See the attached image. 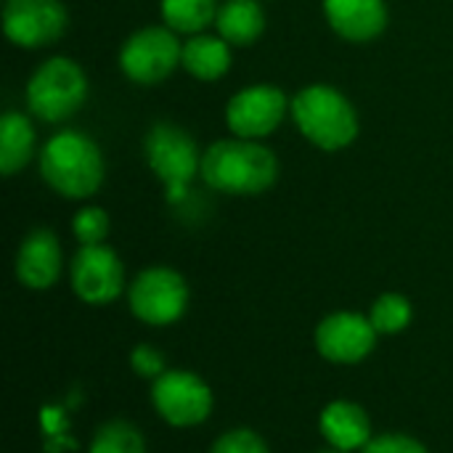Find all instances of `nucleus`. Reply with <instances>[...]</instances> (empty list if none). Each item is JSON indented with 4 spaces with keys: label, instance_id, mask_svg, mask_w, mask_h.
<instances>
[{
    "label": "nucleus",
    "instance_id": "nucleus-1",
    "mask_svg": "<svg viewBox=\"0 0 453 453\" xmlns=\"http://www.w3.org/2000/svg\"><path fill=\"white\" fill-rule=\"evenodd\" d=\"M202 180L220 194L234 196H257L268 191L279 178L276 154L247 138L215 141L202 154Z\"/></svg>",
    "mask_w": 453,
    "mask_h": 453
},
{
    "label": "nucleus",
    "instance_id": "nucleus-2",
    "mask_svg": "<svg viewBox=\"0 0 453 453\" xmlns=\"http://www.w3.org/2000/svg\"><path fill=\"white\" fill-rule=\"evenodd\" d=\"M104 154L85 133H56L40 151L42 180L66 199L93 196L104 183Z\"/></svg>",
    "mask_w": 453,
    "mask_h": 453
},
{
    "label": "nucleus",
    "instance_id": "nucleus-3",
    "mask_svg": "<svg viewBox=\"0 0 453 453\" xmlns=\"http://www.w3.org/2000/svg\"><path fill=\"white\" fill-rule=\"evenodd\" d=\"M292 117L300 133L324 151L348 149L358 135L353 104L332 85H308L292 101Z\"/></svg>",
    "mask_w": 453,
    "mask_h": 453
},
{
    "label": "nucleus",
    "instance_id": "nucleus-4",
    "mask_svg": "<svg viewBox=\"0 0 453 453\" xmlns=\"http://www.w3.org/2000/svg\"><path fill=\"white\" fill-rule=\"evenodd\" d=\"M88 98V77L82 66L66 56L48 58L27 82V106L42 122H64Z\"/></svg>",
    "mask_w": 453,
    "mask_h": 453
},
{
    "label": "nucleus",
    "instance_id": "nucleus-5",
    "mask_svg": "<svg viewBox=\"0 0 453 453\" xmlns=\"http://www.w3.org/2000/svg\"><path fill=\"white\" fill-rule=\"evenodd\" d=\"M146 162L154 170V175L162 180L167 199L180 202L188 194L191 180L202 170V157L196 149V141L173 122H157L146 141Z\"/></svg>",
    "mask_w": 453,
    "mask_h": 453
},
{
    "label": "nucleus",
    "instance_id": "nucleus-6",
    "mask_svg": "<svg viewBox=\"0 0 453 453\" xmlns=\"http://www.w3.org/2000/svg\"><path fill=\"white\" fill-rule=\"evenodd\" d=\"M127 303L138 321L149 326H170L183 319L188 308V284L175 268L154 265L133 279Z\"/></svg>",
    "mask_w": 453,
    "mask_h": 453
},
{
    "label": "nucleus",
    "instance_id": "nucleus-7",
    "mask_svg": "<svg viewBox=\"0 0 453 453\" xmlns=\"http://www.w3.org/2000/svg\"><path fill=\"white\" fill-rule=\"evenodd\" d=\"M151 403L162 422L183 430L202 425L210 417L215 398L210 385L199 374L186 369H167L151 385Z\"/></svg>",
    "mask_w": 453,
    "mask_h": 453
},
{
    "label": "nucleus",
    "instance_id": "nucleus-8",
    "mask_svg": "<svg viewBox=\"0 0 453 453\" xmlns=\"http://www.w3.org/2000/svg\"><path fill=\"white\" fill-rule=\"evenodd\" d=\"M183 58V45L170 27H143L130 35L119 50L122 72L138 85L167 80Z\"/></svg>",
    "mask_w": 453,
    "mask_h": 453
},
{
    "label": "nucleus",
    "instance_id": "nucleus-9",
    "mask_svg": "<svg viewBox=\"0 0 453 453\" xmlns=\"http://www.w3.org/2000/svg\"><path fill=\"white\" fill-rule=\"evenodd\" d=\"M69 281L74 295L88 305H109L125 292V268L106 244L80 247L72 257Z\"/></svg>",
    "mask_w": 453,
    "mask_h": 453
},
{
    "label": "nucleus",
    "instance_id": "nucleus-10",
    "mask_svg": "<svg viewBox=\"0 0 453 453\" xmlns=\"http://www.w3.org/2000/svg\"><path fill=\"white\" fill-rule=\"evenodd\" d=\"M377 329L369 321V316L353 313V311H340L329 313L313 334L316 350L321 358L337 366H353L361 364L364 358L372 356L377 345Z\"/></svg>",
    "mask_w": 453,
    "mask_h": 453
},
{
    "label": "nucleus",
    "instance_id": "nucleus-11",
    "mask_svg": "<svg viewBox=\"0 0 453 453\" xmlns=\"http://www.w3.org/2000/svg\"><path fill=\"white\" fill-rule=\"evenodd\" d=\"M66 8L58 0H5L3 29L13 45L45 48L66 32Z\"/></svg>",
    "mask_w": 453,
    "mask_h": 453
},
{
    "label": "nucleus",
    "instance_id": "nucleus-12",
    "mask_svg": "<svg viewBox=\"0 0 453 453\" xmlns=\"http://www.w3.org/2000/svg\"><path fill=\"white\" fill-rule=\"evenodd\" d=\"M287 96L276 85H252L239 90L226 106V122L234 135L257 141L271 135L284 114H287Z\"/></svg>",
    "mask_w": 453,
    "mask_h": 453
},
{
    "label": "nucleus",
    "instance_id": "nucleus-13",
    "mask_svg": "<svg viewBox=\"0 0 453 453\" xmlns=\"http://www.w3.org/2000/svg\"><path fill=\"white\" fill-rule=\"evenodd\" d=\"M64 255L58 236L48 228H35L27 234L16 252V279L27 289H50L61 276Z\"/></svg>",
    "mask_w": 453,
    "mask_h": 453
},
{
    "label": "nucleus",
    "instance_id": "nucleus-14",
    "mask_svg": "<svg viewBox=\"0 0 453 453\" xmlns=\"http://www.w3.org/2000/svg\"><path fill=\"white\" fill-rule=\"evenodd\" d=\"M329 27L348 42H369L388 27L385 0H324Z\"/></svg>",
    "mask_w": 453,
    "mask_h": 453
},
{
    "label": "nucleus",
    "instance_id": "nucleus-15",
    "mask_svg": "<svg viewBox=\"0 0 453 453\" xmlns=\"http://www.w3.org/2000/svg\"><path fill=\"white\" fill-rule=\"evenodd\" d=\"M319 430L332 449L345 453L364 451L372 441L369 414L353 401H332L319 417Z\"/></svg>",
    "mask_w": 453,
    "mask_h": 453
},
{
    "label": "nucleus",
    "instance_id": "nucleus-16",
    "mask_svg": "<svg viewBox=\"0 0 453 453\" xmlns=\"http://www.w3.org/2000/svg\"><path fill=\"white\" fill-rule=\"evenodd\" d=\"M180 66L194 74L196 80L212 82L220 80L231 66V45L218 35H191L183 42V58Z\"/></svg>",
    "mask_w": 453,
    "mask_h": 453
},
{
    "label": "nucleus",
    "instance_id": "nucleus-17",
    "mask_svg": "<svg viewBox=\"0 0 453 453\" xmlns=\"http://www.w3.org/2000/svg\"><path fill=\"white\" fill-rule=\"evenodd\" d=\"M215 27L228 45L247 48L263 35L265 13L257 0H226L218 11Z\"/></svg>",
    "mask_w": 453,
    "mask_h": 453
},
{
    "label": "nucleus",
    "instance_id": "nucleus-18",
    "mask_svg": "<svg viewBox=\"0 0 453 453\" xmlns=\"http://www.w3.org/2000/svg\"><path fill=\"white\" fill-rule=\"evenodd\" d=\"M35 151V127L21 111H5L0 117V173L16 175L27 167Z\"/></svg>",
    "mask_w": 453,
    "mask_h": 453
},
{
    "label": "nucleus",
    "instance_id": "nucleus-19",
    "mask_svg": "<svg viewBox=\"0 0 453 453\" xmlns=\"http://www.w3.org/2000/svg\"><path fill=\"white\" fill-rule=\"evenodd\" d=\"M218 0H162V19L173 32L199 35L218 19Z\"/></svg>",
    "mask_w": 453,
    "mask_h": 453
},
{
    "label": "nucleus",
    "instance_id": "nucleus-20",
    "mask_svg": "<svg viewBox=\"0 0 453 453\" xmlns=\"http://www.w3.org/2000/svg\"><path fill=\"white\" fill-rule=\"evenodd\" d=\"M88 453H146V441L133 422L111 419L96 430Z\"/></svg>",
    "mask_w": 453,
    "mask_h": 453
},
{
    "label": "nucleus",
    "instance_id": "nucleus-21",
    "mask_svg": "<svg viewBox=\"0 0 453 453\" xmlns=\"http://www.w3.org/2000/svg\"><path fill=\"white\" fill-rule=\"evenodd\" d=\"M411 319H414V308H411L409 297H403L398 292L380 295L369 313V321L374 324L377 334H385V337H393V334H401L403 329H409Z\"/></svg>",
    "mask_w": 453,
    "mask_h": 453
},
{
    "label": "nucleus",
    "instance_id": "nucleus-22",
    "mask_svg": "<svg viewBox=\"0 0 453 453\" xmlns=\"http://www.w3.org/2000/svg\"><path fill=\"white\" fill-rule=\"evenodd\" d=\"M74 236L80 242V247L88 244H104L106 234H109V215L101 207H85L74 215L72 220Z\"/></svg>",
    "mask_w": 453,
    "mask_h": 453
},
{
    "label": "nucleus",
    "instance_id": "nucleus-23",
    "mask_svg": "<svg viewBox=\"0 0 453 453\" xmlns=\"http://www.w3.org/2000/svg\"><path fill=\"white\" fill-rule=\"evenodd\" d=\"M210 453H271L265 441L255 433V430H247V427H236V430H228L223 433L215 443Z\"/></svg>",
    "mask_w": 453,
    "mask_h": 453
},
{
    "label": "nucleus",
    "instance_id": "nucleus-24",
    "mask_svg": "<svg viewBox=\"0 0 453 453\" xmlns=\"http://www.w3.org/2000/svg\"><path fill=\"white\" fill-rule=\"evenodd\" d=\"M361 453H430L425 443H419L417 438L411 435H403V433H385V435H377L366 443V449Z\"/></svg>",
    "mask_w": 453,
    "mask_h": 453
},
{
    "label": "nucleus",
    "instance_id": "nucleus-25",
    "mask_svg": "<svg viewBox=\"0 0 453 453\" xmlns=\"http://www.w3.org/2000/svg\"><path fill=\"white\" fill-rule=\"evenodd\" d=\"M130 364L135 369L138 377H146V380H157L167 372V364H165V356L151 348V345H138L130 356Z\"/></svg>",
    "mask_w": 453,
    "mask_h": 453
},
{
    "label": "nucleus",
    "instance_id": "nucleus-26",
    "mask_svg": "<svg viewBox=\"0 0 453 453\" xmlns=\"http://www.w3.org/2000/svg\"><path fill=\"white\" fill-rule=\"evenodd\" d=\"M321 453H345V451H337V449H332V451H321Z\"/></svg>",
    "mask_w": 453,
    "mask_h": 453
}]
</instances>
